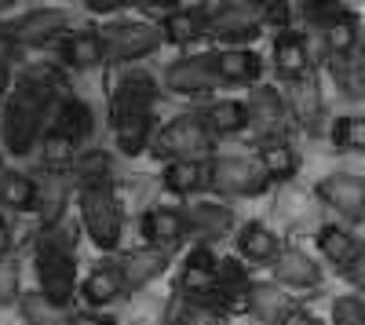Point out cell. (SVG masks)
<instances>
[{"instance_id":"cell-16","label":"cell","mask_w":365,"mask_h":325,"mask_svg":"<svg viewBox=\"0 0 365 325\" xmlns=\"http://www.w3.org/2000/svg\"><path fill=\"white\" fill-rule=\"evenodd\" d=\"M120 296H125V282H120L117 259L91 267L88 278L81 282V300L88 304V311H103V307H110V304L120 300Z\"/></svg>"},{"instance_id":"cell-3","label":"cell","mask_w":365,"mask_h":325,"mask_svg":"<svg viewBox=\"0 0 365 325\" xmlns=\"http://www.w3.org/2000/svg\"><path fill=\"white\" fill-rule=\"evenodd\" d=\"M212 139L216 132L205 125L201 113H179L154 139V154H165L168 161H205L212 158Z\"/></svg>"},{"instance_id":"cell-8","label":"cell","mask_w":365,"mask_h":325,"mask_svg":"<svg viewBox=\"0 0 365 325\" xmlns=\"http://www.w3.org/2000/svg\"><path fill=\"white\" fill-rule=\"evenodd\" d=\"M37 282H41V292H44L51 304L70 307V304H73V292H81V282H77V256L51 252V249H37Z\"/></svg>"},{"instance_id":"cell-40","label":"cell","mask_w":365,"mask_h":325,"mask_svg":"<svg viewBox=\"0 0 365 325\" xmlns=\"http://www.w3.org/2000/svg\"><path fill=\"white\" fill-rule=\"evenodd\" d=\"M332 143L340 150H365V117H340L332 125Z\"/></svg>"},{"instance_id":"cell-6","label":"cell","mask_w":365,"mask_h":325,"mask_svg":"<svg viewBox=\"0 0 365 325\" xmlns=\"http://www.w3.org/2000/svg\"><path fill=\"white\" fill-rule=\"evenodd\" d=\"M208 183L227 197H259L270 180L263 175V168L249 158H212L208 165Z\"/></svg>"},{"instance_id":"cell-12","label":"cell","mask_w":365,"mask_h":325,"mask_svg":"<svg viewBox=\"0 0 365 325\" xmlns=\"http://www.w3.org/2000/svg\"><path fill=\"white\" fill-rule=\"evenodd\" d=\"M117 271H120V282H125V292H139V289H146L150 282H158L168 271V249L146 245V249L120 252Z\"/></svg>"},{"instance_id":"cell-41","label":"cell","mask_w":365,"mask_h":325,"mask_svg":"<svg viewBox=\"0 0 365 325\" xmlns=\"http://www.w3.org/2000/svg\"><path fill=\"white\" fill-rule=\"evenodd\" d=\"M220 289H245L252 278H249V267H245V259L241 256H220Z\"/></svg>"},{"instance_id":"cell-46","label":"cell","mask_w":365,"mask_h":325,"mask_svg":"<svg viewBox=\"0 0 365 325\" xmlns=\"http://www.w3.org/2000/svg\"><path fill=\"white\" fill-rule=\"evenodd\" d=\"M128 4H143V0H84V8L91 15H110V11H120Z\"/></svg>"},{"instance_id":"cell-2","label":"cell","mask_w":365,"mask_h":325,"mask_svg":"<svg viewBox=\"0 0 365 325\" xmlns=\"http://www.w3.org/2000/svg\"><path fill=\"white\" fill-rule=\"evenodd\" d=\"M77 205H81V227L91 238V245L99 252H113L120 245V234H125V216H120L113 190L110 187L77 190Z\"/></svg>"},{"instance_id":"cell-47","label":"cell","mask_w":365,"mask_h":325,"mask_svg":"<svg viewBox=\"0 0 365 325\" xmlns=\"http://www.w3.org/2000/svg\"><path fill=\"white\" fill-rule=\"evenodd\" d=\"M15 51H19V44H15V37L8 33V26L0 29V70H8V63L15 58Z\"/></svg>"},{"instance_id":"cell-4","label":"cell","mask_w":365,"mask_h":325,"mask_svg":"<svg viewBox=\"0 0 365 325\" xmlns=\"http://www.w3.org/2000/svg\"><path fill=\"white\" fill-rule=\"evenodd\" d=\"M99 37H103L106 63H139V58L154 55L165 44L161 26H150V22H113L99 29Z\"/></svg>"},{"instance_id":"cell-52","label":"cell","mask_w":365,"mask_h":325,"mask_svg":"<svg viewBox=\"0 0 365 325\" xmlns=\"http://www.w3.org/2000/svg\"><path fill=\"white\" fill-rule=\"evenodd\" d=\"M146 8H161V11H175V4L179 0H143Z\"/></svg>"},{"instance_id":"cell-1","label":"cell","mask_w":365,"mask_h":325,"mask_svg":"<svg viewBox=\"0 0 365 325\" xmlns=\"http://www.w3.org/2000/svg\"><path fill=\"white\" fill-rule=\"evenodd\" d=\"M55 92H58V84L37 81V77H22L8 92L4 113H0V139H4L8 154L26 158L37 146V139L51 125V113L58 103Z\"/></svg>"},{"instance_id":"cell-51","label":"cell","mask_w":365,"mask_h":325,"mask_svg":"<svg viewBox=\"0 0 365 325\" xmlns=\"http://www.w3.org/2000/svg\"><path fill=\"white\" fill-rule=\"evenodd\" d=\"M11 245H15V234H11V223H8L4 216H0V259H8Z\"/></svg>"},{"instance_id":"cell-20","label":"cell","mask_w":365,"mask_h":325,"mask_svg":"<svg viewBox=\"0 0 365 325\" xmlns=\"http://www.w3.org/2000/svg\"><path fill=\"white\" fill-rule=\"evenodd\" d=\"M234 242H237V256L245 263H274L282 252V238L267 223H256V220L241 227Z\"/></svg>"},{"instance_id":"cell-33","label":"cell","mask_w":365,"mask_h":325,"mask_svg":"<svg viewBox=\"0 0 365 325\" xmlns=\"http://www.w3.org/2000/svg\"><path fill=\"white\" fill-rule=\"evenodd\" d=\"M48 128L66 132L70 139H77V143L84 146V139H88V132H91V110H88L81 99H58Z\"/></svg>"},{"instance_id":"cell-36","label":"cell","mask_w":365,"mask_h":325,"mask_svg":"<svg viewBox=\"0 0 365 325\" xmlns=\"http://www.w3.org/2000/svg\"><path fill=\"white\" fill-rule=\"evenodd\" d=\"M292 117L307 128V132H318V121H322V96H318V84L311 77H303L292 84V103H289Z\"/></svg>"},{"instance_id":"cell-13","label":"cell","mask_w":365,"mask_h":325,"mask_svg":"<svg viewBox=\"0 0 365 325\" xmlns=\"http://www.w3.org/2000/svg\"><path fill=\"white\" fill-rule=\"evenodd\" d=\"M182 220H187V238H197L201 245H208L212 238H223L234 227L230 209L220 201H190L182 209Z\"/></svg>"},{"instance_id":"cell-9","label":"cell","mask_w":365,"mask_h":325,"mask_svg":"<svg viewBox=\"0 0 365 325\" xmlns=\"http://www.w3.org/2000/svg\"><path fill=\"white\" fill-rule=\"evenodd\" d=\"M249 132L259 139V143H270V139H285V125H289V103L274 92V88H256L249 96Z\"/></svg>"},{"instance_id":"cell-42","label":"cell","mask_w":365,"mask_h":325,"mask_svg":"<svg viewBox=\"0 0 365 325\" xmlns=\"http://www.w3.org/2000/svg\"><path fill=\"white\" fill-rule=\"evenodd\" d=\"M22 300V278L11 259H0V304H15Z\"/></svg>"},{"instance_id":"cell-29","label":"cell","mask_w":365,"mask_h":325,"mask_svg":"<svg viewBox=\"0 0 365 325\" xmlns=\"http://www.w3.org/2000/svg\"><path fill=\"white\" fill-rule=\"evenodd\" d=\"M0 209L11 212H37V180L26 172L0 175Z\"/></svg>"},{"instance_id":"cell-14","label":"cell","mask_w":365,"mask_h":325,"mask_svg":"<svg viewBox=\"0 0 365 325\" xmlns=\"http://www.w3.org/2000/svg\"><path fill=\"white\" fill-rule=\"evenodd\" d=\"M143 238L154 249H172L187 238V220H182V209L175 205H154V209L143 212Z\"/></svg>"},{"instance_id":"cell-49","label":"cell","mask_w":365,"mask_h":325,"mask_svg":"<svg viewBox=\"0 0 365 325\" xmlns=\"http://www.w3.org/2000/svg\"><path fill=\"white\" fill-rule=\"evenodd\" d=\"M70 325H117L113 318H106L103 311H77L70 318Z\"/></svg>"},{"instance_id":"cell-35","label":"cell","mask_w":365,"mask_h":325,"mask_svg":"<svg viewBox=\"0 0 365 325\" xmlns=\"http://www.w3.org/2000/svg\"><path fill=\"white\" fill-rule=\"evenodd\" d=\"M19 311H22V321L26 325H70V318H73L66 307L51 304L41 289L37 292H22Z\"/></svg>"},{"instance_id":"cell-11","label":"cell","mask_w":365,"mask_h":325,"mask_svg":"<svg viewBox=\"0 0 365 325\" xmlns=\"http://www.w3.org/2000/svg\"><path fill=\"white\" fill-rule=\"evenodd\" d=\"M314 194L329 205L332 212H340L344 220H361L365 216V180L347 172L325 175V180L314 187Z\"/></svg>"},{"instance_id":"cell-19","label":"cell","mask_w":365,"mask_h":325,"mask_svg":"<svg viewBox=\"0 0 365 325\" xmlns=\"http://www.w3.org/2000/svg\"><path fill=\"white\" fill-rule=\"evenodd\" d=\"M154 99H158L154 77L128 73L113 92V117H120V113H154Z\"/></svg>"},{"instance_id":"cell-45","label":"cell","mask_w":365,"mask_h":325,"mask_svg":"<svg viewBox=\"0 0 365 325\" xmlns=\"http://www.w3.org/2000/svg\"><path fill=\"white\" fill-rule=\"evenodd\" d=\"M344 0H303V11H307L311 19H318L322 26L329 22V19H336V15H344Z\"/></svg>"},{"instance_id":"cell-10","label":"cell","mask_w":365,"mask_h":325,"mask_svg":"<svg viewBox=\"0 0 365 325\" xmlns=\"http://www.w3.org/2000/svg\"><path fill=\"white\" fill-rule=\"evenodd\" d=\"M66 29H70V15L63 8H34L22 19H15L8 26V33L15 37L19 48H44L48 41L63 37Z\"/></svg>"},{"instance_id":"cell-25","label":"cell","mask_w":365,"mask_h":325,"mask_svg":"<svg viewBox=\"0 0 365 325\" xmlns=\"http://www.w3.org/2000/svg\"><path fill=\"white\" fill-rule=\"evenodd\" d=\"M318 249H322V256L329 259V263H336L340 271H347L351 263L365 252L361 249V242L354 238L351 230H344V227H336V223H329V227H322L318 230Z\"/></svg>"},{"instance_id":"cell-5","label":"cell","mask_w":365,"mask_h":325,"mask_svg":"<svg viewBox=\"0 0 365 325\" xmlns=\"http://www.w3.org/2000/svg\"><path fill=\"white\" fill-rule=\"evenodd\" d=\"M263 26H267L263 11L245 4V0H223L220 8L208 11V33L216 41H223V44H230V48L252 44Z\"/></svg>"},{"instance_id":"cell-31","label":"cell","mask_w":365,"mask_h":325,"mask_svg":"<svg viewBox=\"0 0 365 325\" xmlns=\"http://www.w3.org/2000/svg\"><path fill=\"white\" fill-rule=\"evenodd\" d=\"M201 117L216 135H237L249 128V106L241 99H216Z\"/></svg>"},{"instance_id":"cell-30","label":"cell","mask_w":365,"mask_h":325,"mask_svg":"<svg viewBox=\"0 0 365 325\" xmlns=\"http://www.w3.org/2000/svg\"><path fill=\"white\" fill-rule=\"evenodd\" d=\"M175 285H179L182 300H190V304H216L220 274H216V267H190V263H182Z\"/></svg>"},{"instance_id":"cell-50","label":"cell","mask_w":365,"mask_h":325,"mask_svg":"<svg viewBox=\"0 0 365 325\" xmlns=\"http://www.w3.org/2000/svg\"><path fill=\"white\" fill-rule=\"evenodd\" d=\"M344 278H347V282H351L358 292H365V252H361V256L351 263V267L344 271Z\"/></svg>"},{"instance_id":"cell-53","label":"cell","mask_w":365,"mask_h":325,"mask_svg":"<svg viewBox=\"0 0 365 325\" xmlns=\"http://www.w3.org/2000/svg\"><path fill=\"white\" fill-rule=\"evenodd\" d=\"M4 92H8V70H0V99H4Z\"/></svg>"},{"instance_id":"cell-23","label":"cell","mask_w":365,"mask_h":325,"mask_svg":"<svg viewBox=\"0 0 365 325\" xmlns=\"http://www.w3.org/2000/svg\"><path fill=\"white\" fill-rule=\"evenodd\" d=\"M113 180V161L106 150H81L77 161L70 165V183L77 190H91V187H110Z\"/></svg>"},{"instance_id":"cell-54","label":"cell","mask_w":365,"mask_h":325,"mask_svg":"<svg viewBox=\"0 0 365 325\" xmlns=\"http://www.w3.org/2000/svg\"><path fill=\"white\" fill-rule=\"evenodd\" d=\"M11 4H15V0H0V11H8Z\"/></svg>"},{"instance_id":"cell-43","label":"cell","mask_w":365,"mask_h":325,"mask_svg":"<svg viewBox=\"0 0 365 325\" xmlns=\"http://www.w3.org/2000/svg\"><path fill=\"white\" fill-rule=\"evenodd\" d=\"M332 325H365V304L358 296H344L332 304Z\"/></svg>"},{"instance_id":"cell-34","label":"cell","mask_w":365,"mask_h":325,"mask_svg":"<svg viewBox=\"0 0 365 325\" xmlns=\"http://www.w3.org/2000/svg\"><path fill=\"white\" fill-rule=\"evenodd\" d=\"M332 81H336V88L347 99H354V103L365 99V55L351 51V55L332 58Z\"/></svg>"},{"instance_id":"cell-44","label":"cell","mask_w":365,"mask_h":325,"mask_svg":"<svg viewBox=\"0 0 365 325\" xmlns=\"http://www.w3.org/2000/svg\"><path fill=\"white\" fill-rule=\"evenodd\" d=\"M245 4L259 8L263 19L270 26H278V29H289V0H245Z\"/></svg>"},{"instance_id":"cell-27","label":"cell","mask_w":365,"mask_h":325,"mask_svg":"<svg viewBox=\"0 0 365 325\" xmlns=\"http://www.w3.org/2000/svg\"><path fill=\"white\" fill-rule=\"evenodd\" d=\"M70 180H63V175H55V168L48 175H41L37 180V212L44 220V227L58 223L66 216V197H70Z\"/></svg>"},{"instance_id":"cell-37","label":"cell","mask_w":365,"mask_h":325,"mask_svg":"<svg viewBox=\"0 0 365 325\" xmlns=\"http://www.w3.org/2000/svg\"><path fill=\"white\" fill-rule=\"evenodd\" d=\"M322 41H325V48H329L332 58L358 51V22H354V15L344 11V15H336V19H329V22L322 26Z\"/></svg>"},{"instance_id":"cell-7","label":"cell","mask_w":365,"mask_h":325,"mask_svg":"<svg viewBox=\"0 0 365 325\" xmlns=\"http://www.w3.org/2000/svg\"><path fill=\"white\" fill-rule=\"evenodd\" d=\"M220 84H223V77L216 66V51L212 55H182L165 70V88L172 96H205Z\"/></svg>"},{"instance_id":"cell-28","label":"cell","mask_w":365,"mask_h":325,"mask_svg":"<svg viewBox=\"0 0 365 325\" xmlns=\"http://www.w3.org/2000/svg\"><path fill=\"white\" fill-rule=\"evenodd\" d=\"M150 132H154V113H120V117H113V139L128 158L146 150Z\"/></svg>"},{"instance_id":"cell-26","label":"cell","mask_w":365,"mask_h":325,"mask_svg":"<svg viewBox=\"0 0 365 325\" xmlns=\"http://www.w3.org/2000/svg\"><path fill=\"white\" fill-rule=\"evenodd\" d=\"M161 33H165L168 44H190V41L208 33V11H201V8H175V11L165 15Z\"/></svg>"},{"instance_id":"cell-18","label":"cell","mask_w":365,"mask_h":325,"mask_svg":"<svg viewBox=\"0 0 365 325\" xmlns=\"http://www.w3.org/2000/svg\"><path fill=\"white\" fill-rule=\"evenodd\" d=\"M292 307H296V304H292V296L285 292V285H278L274 278L249 285V314H252V318H259V321H267V325H278Z\"/></svg>"},{"instance_id":"cell-32","label":"cell","mask_w":365,"mask_h":325,"mask_svg":"<svg viewBox=\"0 0 365 325\" xmlns=\"http://www.w3.org/2000/svg\"><path fill=\"white\" fill-rule=\"evenodd\" d=\"M208 180V168L201 161H168L161 168V183L168 194H179V197H190L205 187Z\"/></svg>"},{"instance_id":"cell-24","label":"cell","mask_w":365,"mask_h":325,"mask_svg":"<svg viewBox=\"0 0 365 325\" xmlns=\"http://www.w3.org/2000/svg\"><path fill=\"white\" fill-rule=\"evenodd\" d=\"M256 165L263 168V175L270 183H289L299 161H296V150L285 143V139H270V143H259V150H256Z\"/></svg>"},{"instance_id":"cell-55","label":"cell","mask_w":365,"mask_h":325,"mask_svg":"<svg viewBox=\"0 0 365 325\" xmlns=\"http://www.w3.org/2000/svg\"><path fill=\"white\" fill-rule=\"evenodd\" d=\"M0 175H4V168H0Z\"/></svg>"},{"instance_id":"cell-38","label":"cell","mask_w":365,"mask_h":325,"mask_svg":"<svg viewBox=\"0 0 365 325\" xmlns=\"http://www.w3.org/2000/svg\"><path fill=\"white\" fill-rule=\"evenodd\" d=\"M165 325H223V311L212 304H190V300H175L168 307Z\"/></svg>"},{"instance_id":"cell-39","label":"cell","mask_w":365,"mask_h":325,"mask_svg":"<svg viewBox=\"0 0 365 325\" xmlns=\"http://www.w3.org/2000/svg\"><path fill=\"white\" fill-rule=\"evenodd\" d=\"M37 249H51V252H66L77 256V223L70 216H63L51 227H41V245Z\"/></svg>"},{"instance_id":"cell-15","label":"cell","mask_w":365,"mask_h":325,"mask_svg":"<svg viewBox=\"0 0 365 325\" xmlns=\"http://www.w3.org/2000/svg\"><path fill=\"white\" fill-rule=\"evenodd\" d=\"M270 274L285 289H314V285H322V267L303 249H282L278 259L270 263Z\"/></svg>"},{"instance_id":"cell-21","label":"cell","mask_w":365,"mask_h":325,"mask_svg":"<svg viewBox=\"0 0 365 325\" xmlns=\"http://www.w3.org/2000/svg\"><path fill=\"white\" fill-rule=\"evenodd\" d=\"M63 63L70 70H96L106 63V51H103V37L99 29H73L63 41Z\"/></svg>"},{"instance_id":"cell-17","label":"cell","mask_w":365,"mask_h":325,"mask_svg":"<svg viewBox=\"0 0 365 325\" xmlns=\"http://www.w3.org/2000/svg\"><path fill=\"white\" fill-rule=\"evenodd\" d=\"M274 66H278V73H282L289 84L311 77V51H307V41H303L299 33H292V29H282L278 41H274Z\"/></svg>"},{"instance_id":"cell-22","label":"cell","mask_w":365,"mask_h":325,"mask_svg":"<svg viewBox=\"0 0 365 325\" xmlns=\"http://www.w3.org/2000/svg\"><path fill=\"white\" fill-rule=\"evenodd\" d=\"M216 66L223 84H256L263 73V58L249 48H223L216 51Z\"/></svg>"},{"instance_id":"cell-48","label":"cell","mask_w":365,"mask_h":325,"mask_svg":"<svg viewBox=\"0 0 365 325\" xmlns=\"http://www.w3.org/2000/svg\"><path fill=\"white\" fill-rule=\"evenodd\" d=\"M278 325H322V321H318V314H311L307 307H292Z\"/></svg>"}]
</instances>
